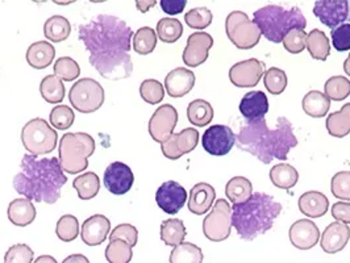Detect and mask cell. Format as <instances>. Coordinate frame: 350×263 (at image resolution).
Wrapping results in <instances>:
<instances>
[{
  "mask_svg": "<svg viewBox=\"0 0 350 263\" xmlns=\"http://www.w3.org/2000/svg\"><path fill=\"white\" fill-rule=\"evenodd\" d=\"M132 28L112 15H98L78 28V37L90 53V64L109 81L131 77L133 64L129 55L133 40Z\"/></svg>",
  "mask_w": 350,
  "mask_h": 263,
  "instance_id": "6da1fadb",
  "label": "cell"
},
{
  "mask_svg": "<svg viewBox=\"0 0 350 263\" xmlns=\"http://www.w3.org/2000/svg\"><path fill=\"white\" fill-rule=\"evenodd\" d=\"M58 158H38L25 154L20 163V173L14 178V189L25 199L54 204L61 197V190L66 184Z\"/></svg>",
  "mask_w": 350,
  "mask_h": 263,
  "instance_id": "7a4b0ae2",
  "label": "cell"
},
{
  "mask_svg": "<svg viewBox=\"0 0 350 263\" xmlns=\"http://www.w3.org/2000/svg\"><path fill=\"white\" fill-rule=\"evenodd\" d=\"M236 143L241 150L269 165L274 159L286 161L290 150L298 146L299 142L293 124L282 116L277 120L275 129H270L265 119L246 122L236 136Z\"/></svg>",
  "mask_w": 350,
  "mask_h": 263,
  "instance_id": "3957f363",
  "label": "cell"
},
{
  "mask_svg": "<svg viewBox=\"0 0 350 263\" xmlns=\"http://www.w3.org/2000/svg\"><path fill=\"white\" fill-rule=\"evenodd\" d=\"M282 204L267 193H256L245 203L232 207V225L240 238L252 241L274 227Z\"/></svg>",
  "mask_w": 350,
  "mask_h": 263,
  "instance_id": "277c9868",
  "label": "cell"
},
{
  "mask_svg": "<svg viewBox=\"0 0 350 263\" xmlns=\"http://www.w3.org/2000/svg\"><path fill=\"white\" fill-rule=\"evenodd\" d=\"M254 23L258 25L261 33L269 41L280 44L286 35L294 29L307 27V20L298 7L284 10L282 5H266L253 14Z\"/></svg>",
  "mask_w": 350,
  "mask_h": 263,
  "instance_id": "5b68a950",
  "label": "cell"
},
{
  "mask_svg": "<svg viewBox=\"0 0 350 263\" xmlns=\"http://www.w3.org/2000/svg\"><path fill=\"white\" fill-rule=\"evenodd\" d=\"M95 141L88 133H65L59 141V163L66 174H79L88 167Z\"/></svg>",
  "mask_w": 350,
  "mask_h": 263,
  "instance_id": "8992f818",
  "label": "cell"
},
{
  "mask_svg": "<svg viewBox=\"0 0 350 263\" xmlns=\"http://www.w3.org/2000/svg\"><path fill=\"white\" fill-rule=\"evenodd\" d=\"M58 135L52 126L41 117H36L24 125L21 142L31 156L49 154L57 146Z\"/></svg>",
  "mask_w": 350,
  "mask_h": 263,
  "instance_id": "52a82bcc",
  "label": "cell"
},
{
  "mask_svg": "<svg viewBox=\"0 0 350 263\" xmlns=\"http://www.w3.org/2000/svg\"><path fill=\"white\" fill-rule=\"evenodd\" d=\"M226 32L230 42L243 51L254 48L262 35L258 25L243 11H233L228 15Z\"/></svg>",
  "mask_w": 350,
  "mask_h": 263,
  "instance_id": "ba28073f",
  "label": "cell"
},
{
  "mask_svg": "<svg viewBox=\"0 0 350 263\" xmlns=\"http://www.w3.org/2000/svg\"><path fill=\"white\" fill-rule=\"evenodd\" d=\"M105 88L92 78L79 79L69 91V100L75 111L92 113L105 103Z\"/></svg>",
  "mask_w": 350,
  "mask_h": 263,
  "instance_id": "9c48e42d",
  "label": "cell"
},
{
  "mask_svg": "<svg viewBox=\"0 0 350 263\" xmlns=\"http://www.w3.org/2000/svg\"><path fill=\"white\" fill-rule=\"evenodd\" d=\"M232 229V208L227 200L219 199L203 221V233L213 243L227 240Z\"/></svg>",
  "mask_w": 350,
  "mask_h": 263,
  "instance_id": "30bf717a",
  "label": "cell"
},
{
  "mask_svg": "<svg viewBox=\"0 0 350 263\" xmlns=\"http://www.w3.org/2000/svg\"><path fill=\"white\" fill-rule=\"evenodd\" d=\"M314 14L324 25L334 29L350 21V0H319Z\"/></svg>",
  "mask_w": 350,
  "mask_h": 263,
  "instance_id": "8fae6325",
  "label": "cell"
},
{
  "mask_svg": "<svg viewBox=\"0 0 350 263\" xmlns=\"http://www.w3.org/2000/svg\"><path fill=\"white\" fill-rule=\"evenodd\" d=\"M202 143L211 156H227L236 143V136L227 125H212L203 133Z\"/></svg>",
  "mask_w": 350,
  "mask_h": 263,
  "instance_id": "7c38bea8",
  "label": "cell"
},
{
  "mask_svg": "<svg viewBox=\"0 0 350 263\" xmlns=\"http://www.w3.org/2000/svg\"><path fill=\"white\" fill-rule=\"evenodd\" d=\"M265 74V64L256 58H250L234 64L229 70L230 82L240 88L256 87Z\"/></svg>",
  "mask_w": 350,
  "mask_h": 263,
  "instance_id": "4fadbf2b",
  "label": "cell"
},
{
  "mask_svg": "<svg viewBox=\"0 0 350 263\" xmlns=\"http://www.w3.org/2000/svg\"><path fill=\"white\" fill-rule=\"evenodd\" d=\"M178 124V112L173 105H163L157 108L149 122V135L156 142H165L174 132Z\"/></svg>",
  "mask_w": 350,
  "mask_h": 263,
  "instance_id": "5bb4252c",
  "label": "cell"
},
{
  "mask_svg": "<svg viewBox=\"0 0 350 263\" xmlns=\"http://www.w3.org/2000/svg\"><path fill=\"white\" fill-rule=\"evenodd\" d=\"M199 132L193 128H186L179 133H173L170 139L161 143V150L163 156L172 161L179 159L185 154L191 153L198 146Z\"/></svg>",
  "mask_w": 350,
  "mask_h": 263,
  "instance_id": "9a60e30c",
  "label": "cell"
},
{
  "mask_svg": "<svg viewBox=\"0 0 350 263\" xmlns=\"http://www.w3.org/2000/svg\"><path fill=\"white\" fill-rule=\"evenodd\" d=\"M157 206L167 214H176L187 202V191L178 182L167 180L156 193Z\"/></svg>",
  "mask_w": 350,
  "mask_h": 263,
  "instance_id": "2e32d148",
  "label": "cell"
},
{
  "mask_svg": "<svg viewBox=\"0 0 350 263\" xmlns=\"http://www.w3.org/2000/svg\"><path fill=\"white\" fill-rule=\"evenodd\" d=\"M103 183L109 193L120 196L132 189L135 183V176L128 165L123 162H112L105 169Z\"/></svg>",
  "mask_w": 350,
  "mask_h": 263,
  "instance_id": "e0dca14e",
  "label": "cell"
},
{
  "mask_svg": "<svg viewBox=\"0 0 350 263\" xmlns=\"http://www.w3.org/2000/svg\"><path fill=\"white\" fill-rule=\"evenodd\" d=\"M213 46V38L206 32H196L189 37L183 52V62L189 68H198L208 58L210 49Z\"/></svg>",
  "mask_w": 350,
  "mask_h": 263,
  "instance_id": "ac0fdd59",
  "label": "cell"
},
{
  "mask_svg": "<svg viewBox=\"0 0 350 263\" xmlns=\"http://www.w3.org/2000/svg\"><path fill=\"white\" fill-rule=\"evenodd\" d=\"M288 237L291 244L299 250H310L319 243L320 230L314 221L301 219L291 225Z\"/></svg>",
  "mask_w": 350,
  "mask_h": 263,
  "instance_id": "d6986e66",
  "label": "cell"
},
{
  "mask_svg": "<svg viewBox=\"0 0 350 263\" xmlns=\"http://www.w3.org/2000/svg\"><path fill=\"white\" fill-rule=\"evenodd\" d=\"M111 232V221L105 214L88 217L81 228V238L88 246L102 245Z\"/></svg>",
  "mask_w": 350,
  "mask_h": 263,
  "instance_id": "ffe728a7",
  "label": "cell"
},
{
  "mask_svg": "<svg viewBox=\"0 0 350 263\" xmlns=\"http://www.w3.org/2000/svg\"><path fill=\"white\" fill-rule=\"evenodd\" d=\"M349 240V227L347 224L336 221V223L329 224L324 230L321 240H320V245L325 253L336 254L348 245Z\"/></svg>",
  "mask_w": 350,
  "mask_h": 263,
  "instance_id": "44dd1931",
  "label": "cell"
},
{
  "mask_svg": "<svg viewBox=\"0 0 350 263\" xmlns=\"http://www.w3.org/2000/svg\"><path fill=\"white\" fill-rule=\"evenodd\" d=\"M195 86V74L189 69L178 68L170 71L165 78V88L172 98L187 95Z\"/></svg>",
  "mask_w": 350,
  "mask_h": 263,
  "instance_id": "7402d4cb",
  "label": "cell"
},
{
  "mask_svg": "<svg viewBox=\"0 0 350 263\" xmlns=\"http://www.w3.org/2000/svg\"><path fill=\"white\" fill-rule=\"evenodd\" d=\"M240 112L247 122L263 119L269 112V99L262 91H250L240 103Z\"/></svg>",
  "mask_w": 350,
  "mask_h": 263,
  "instance_id": "603a6c76",
  "label": "cell"
},
{
  "mask_svg": "<svg viewBox=\"0 0 350 263\" xmlns=\"http://www.w3.org/2000/svg\"><path fill=\"white\" fill-rule=\"evenodd\" d=\"M216 197V191L215 189L208 184V183H198L195 184L189 196V210L202 216L207 213L213 206V200Z\"/></svg>",
  "mask_w": 350,
  "mask_h": 263,
  "instance_id": "cb8c5ba5",
  "label": "cell"
},
{
  "mask_svg": "<svg viewBox=\"0 0 350 263\" xmlns=\"http://www.w3.org/2000/svg\"><path fill=\"white\" fill-rule=\"evenodd\" d=\"M55 57V49L48 41H37L27 51V62L36 70H44L52 65Z\"/></svg>",
  "mask_w": 350,
  "mask_h": 263,
  "instance_id": "d4e9b609",
  "label": "cell"
},
{
  "mask_svg": "<svg viewBox=\"0 0 350 263\" xmlns=\"http://www.w3.org/2000/svg\"><path fill=\"white\" fill-rule=\"evenodd\" d=\"M328 197L319 191H308L299 197V210L310 219H317L324 216L328 212Z\"/></svg>",
  "mask_w": 350,
  "mask_h": 263,
  "instance_id": "484cf974",
  "label": "cell"
},
{
  "mask_svg": "<svg viewBox=\"0 0 350 263\" xmlns=\"http://www.w3.org/2000/svg\"><path fill=\"white\" fill-rule=\"evenodd\" d=\"M8 220L20 228L28 227L36 219V207L28 199H15L10 203L7 210Z\"/></svg>",
  "mask_w": 350,
  "mask_h": 263,
  "instance_id": "4316f807",
  "label": "cell"
},
{
  "mask_svg": "<svg viewBox=\"0 0 350 263\" xmlns=\"http://www.w3.org/2000/svg\"><path fill=\"white\" fill-rule=\"evenodd\" d=\"M325 126L333 137L342 139L348 136L350 133V103L344 105L340 111L331 113L327 117Z\"/></svg>",
  "mask_w": 350,
  "mask_h": 263,
  "instance_id": "83f0119b",
  "label": "cell"
},
{
  "mask_svg": "<svg viewBox=\"0 0 350 263\" xmlns=\"http://www.w3.org/2000/svg\"><path fill=\"white\" fill-rule=\"evenodd\" d=\"M303 111L311 116V117H324L327 116L329 108H331V100L327 98L325 94L320 91H310L303 98Z\"/></svg>",
  "mask_w": 350,
  "mask_h": 263,
  "instance_id": "f1b7e54d",
  "label": "cell"
},
{
  "mask_svg": "<svg viewBox=\"0 0 350 263\" xmlns=\"http://www.w3.org/2000/svg\"><path fill=\"white\" fill-rule=\"evenodd\" d=\"M226 195L228 199L233 203V206L245 203L253 195V186L249 179L244 176L232 178L226 186Z\"/></svg>",
  "mask_w": 350,
  "mask_h": 263,
  "instance_id": "f546056e",
  "label": "cell"
},
{
  "mask_svg": "<svg viewBox=\"0 0 350 263\" xmlns=\"http://www.w3.org/2000/svg\"><path fill=\"white\" fill-rule=\"evenodd\" d=\"M270 179L275 187L290 190L298 183V170L288 163H278L270 170Z\"/></svg>",
  "mask_w": 350,
  "mask_h": 263,
  "instance_id": "4dcf8cb0",
  "label": "cell"
},
{
  "mask_svg": "<svg viewBox=\"0 0 350 263\" xmlns=\"http://www.w3.org/2000/svg\"><path fill=\"white\" fill-rule=\"evenodd\" d=\"M306 49L311 54V57L317 61H325L331 54L329 38L323 31L314 29L307 35Z\"/></svg>",
  "mask_w": 350,
  "mask_h": 263,
  "instance_id": "1f68e13d",
  "label": "cell"
},
{
  "mask_svg": "<svg viewBox=\"0 0 350 263\" xmlns=\"http://www.w3.org/2000/svg\"><path fill=\"white\" fill-rule=\"evenodd\" d=\"M186 234V227L179 219H169L161 224V240L167 246L175 247L182 244Z\"/></svg>",
  "mask_w": 350,
  "mask_h": 263,
  "instance_id": "d6a6232c",
  "label": "cell"
},
{
  "mask_svg": "<svg viewBox=\"0 0 350 263\" xmlns=\"http://www.w3.org/2000/svg\"><path fill=\"white\" fill-rule=\"evenodd\" d=\"M70 21L59 15L48 18L44 25V35L52 42H62L70 37Z\"/></svg>",
  "mask_w": 350,
  "mask_h": 263,
  "instance_id": "836d02e7",
  "label": "cell"
},
{
  "mask_svg": "<svg viewBox=\"0 0 350 263\" xmlns=\"http://www.w3.org/2000/svg\"><path fill=\"white\" fill-rule=\"evenodd\" d=\"M72 187L77 190L79 199L90 200L94 199L99 193L100 179L95 173H85L74 179Z\"/></svg>",
  "mask_w": 350,
  "mask_h": 263,
  "instance_id": "e575fe53",
  "label": "cell"
},
{
  "mask_svg": "<svg viewBox=\"0 0 350 263\" xmlns=\"http://www.w3.org/2000/svg\"><path fill=\"white\" fill-rule=\"evenodd\" d=\"M40 92L45 102L57 105L65 98V85L55 75H46L40 83Z\"/></svg>",
  "mask_w": 350,
  "mask_h": 263,
  "instance_id": "d590c367",
  "label": "cell"
},
{
  "mask_svg": "<svg viewBox=\"0 0 350 263\" xmlns=\"http://www.w3.org/2000/svg\"><path fill=\"white\" fill-rule=\"evenodd\" d=\"M187 117L196 126H206L213 119V108L207 100L196 99L187 107Z\"/></svg>",
  "mask_w": 350,
  "mask_h": 263,
  "instance_id": "8d00e7d4",
  "label": "cell"
},
{
  "mask_svg": "<svg viewBox=\"0 0 350 263\" xmlns=\"http://www.w3.org/2000/svg\"><path fill=\"white\" fill-rule=\"evenodd\" d=\"M203 251L191 243H182L175 246L170 254V263H203Z\"/></svg>",
  "mask_w": 350,
  "mask_h": 263,
  "instance_id": "74e56055",
  "label": "cell"
},
{
  "mask_svg": "<svg viewBox=\"0 0 350 263\" xmlns=\"http://www.w3.org/2000/svg\"><path fill=\"white\" fill-rule=\"evenodd\" d=\"M183 35L182 23L174 18H163L158 21V38L166 44H174Z\"/></svg>",
  "mask_w": 350,
  "mask_h": 263,
  "instance_id": "f35d334b",
  "label": "cell"
},
{
  "mask_svg": "<svg viewBox=\"0 0 350 263\" xmlns=\"http://www.w3.org/2000/svg\"><path fill=\"white\" fill-rule=\"evenodd\" d=\"M133 51L141 54L146 55L150 54L156 49L157 46V33L153 28L149 27H142L135 36H133Z\"/></svg>",
  "mask_w": 350,
  "mask_h": 263,
  "instance_id": "ab89813d",
  "label": "cell"
},
{
  "mask_svg": "<svg viewBox=\"0 0 350 263\" xmlns=\"http://www.w3.org/2000/svg\"><path fill=\"white\" fill-rule=\"evenodd\" d=\"M133 258V250L123 240L109 241L105 249V260L109 263H129Z\"/></svg>",
  "mask_w": 350,
  "mask_h": 263,
  "instance_id": "60d3db41",
  "label": "cell"
},
{
  "mask_svg": "<svg viewBox=\"0 0 350 263\" xmlns=\"http://www.w3.org/2000/svg\"><path fill=\"white\" fill-rule=\"evenodd\" d=\"M325 95L329 100L341 102L350 95V81L345 77H332L325 82Z\"/></svg>",
  "mask_w": 350,
  "mask_h": 263,
  "instance_id": "b9f144b4",
  "label": "cell"
},
{
  "mask_svg": "<svg viewBox=\"0 0 350 263\" xmlns=\"http://www.w3.org/2000/svg\"><path fill=\"white\" fill-rule=\"evenodd\" d=\"M263 83L270 94L280 95L287 87V74L278 68H270L263 74Z\"/></svg>",
  "mask_w": 350,
  "mask_h": 263,
  "instance_id": "7bdbcfd3",
  "label": "cell"
},
{
  "mask_svg": "<svg viewBox=\"0 0 350 263\" xmlns=\"http://www.w3.org/2000/svg\"><path fill=\"white\" fill-rule=\"evenodd\" d=\"M55 233H57V237L64 243L74 241L79 234L78 219L72 214L62 216L57 223Z\"/></svg>",
  "mask_w": 350,
  "mask_h": 263,
  "instance_id": "ee69618b",
  "label": "cell"
},
{
  "mask_svg": "<svg viewBox=\"0 0 350 263\" xmlns=\"http://www.w3.org/2000/svg\"><path fill=\"white\" fill-rule=\"evenodd\" d=\"M54 75L65 82H72L81 75V69L77 61L70 57H61L54 64Z\"/></svg>",
  "mask_w": 350,
  "mask_h": 263,
  "instance_id": "f6af8a7d",
  "label": "cell"
},
{
  "mask_svg": "<svg viewBox=\"0 0 350 263\" xmlns=\"http://www.w3.org/2000/svg\"><path fill=\"white\" fill-rule=\"evenodd\" d=\"M49 120L57 130H68L75 120L74 111L68 105H57L51 112Z\"/></svg>",
  "mask_w": 350,
  "mask_h": 263,
  "instance_id": "bcb514c9",
  "label": "cell"
},
{
  "mask_svg": "<svg viewBox=\"0 0 350 263\" xmlns=\"http://www.w3.org/2000/svg\"><path fill=\"white\" fill-rule=\"evenodd\" d=\"M140 95L146 103L158 105L165 98V88L157 79H146L141 83Z\"/></svg>",
  "mask_w": 350,
  "mask_h": 263,
  "instance_id": "7dc6e473",
  "label": "cell"
},
{
  "mask_svg": "<svg viewBox=\"0 0 350 263\" xmlns=\"http://www.w3.org/2000/svg\"><path fill=\"white\" fill-rule=\"evenodd\" d=\"M212 18L213 16L208 8L198 7V8L190 10L186 14L185 21L193 29H206L207 27H210Z\"/></svg>",
  "mask_w": 350,
  "mask_h": 263,
  "instance_id": "c3c4849f",
  "label": "cell"
},
{
  "mask_svg": "<svg viewBox=\"0 0 350 263\" xmlns=\"http://www.w3.org/2000/svg\"><path fill=\"white\" fill-rule=\"evenodd\" d=\"M35 253L33 250L25 244H18L11 246L5 255L4 263H33Z\"/></svg>",
  "mask_w": 350,
  "mask_h": 263,
  "instance_id": "681fc988",
  "label": "cell"
},
{
  "mask_svg": "<svg viewBox=\"0 0 350 263\" xmlns=\"http://www.w3.org/2000/svg\"><path fill=\"white\" fill-rule=\"evenodd\" d=\"M331 191L334 197L350 202V171L334 174L331 182Z\"/></svg>",
  "mask_w": 350,
  "mask_h": 263,
  "instance_id": "f907efd6",
  "label": "cell"
},
{
  "mask_svg": "<svg viewBox=\"0 0 350 263\" xmlns=\"http://www.w3.org/2000/svg\"><path fill=\"white\" fill-rule=\"evenodd\" d=\"M306 41H307V33L301 29H294L286 35L282 42L287 52L298 54L306 49Z\"/></svg>",
  "mask_w": 350,
  "mask_h": 263,
  "instance_id": "816d5d0a",
  "label": "cell"
},
{
  "mask_svg": "<svg viewBox=\"0 0 350 263\" xmlns=\"http://www.w3.org/2000/svg\"><path fill=\"white\" fill-rule=\"evenodd\" d=\"M113 240H123L131 247H133L139 241V232L136 227L131 224H120L111 232L109 241H113Z\"/></svg>",
  "mask_w": 350,
  "mask_h": 263,
  "instance_id": "f5cc1de1",
  "label": "cell"
},
{
  "mask_svg": "<svg viewBox=\"0 0 350 263\" xmlns=\"http://www.w3.org/2000/svg\"><path fill=\"white\" fill-rule=\"evenodd\" d=\"M331 37L333 48L337 52L350 51V24H342L332 29Z\"/></svg>",
  "mask_w": 350,
  "mask_h": 263,
  "instance_id": "db71d44e",
  "label": "cell"
},
{
  "mask_svg": "<svg viewBox=\"0 0 350 263\" xmlns=\"http://www.w3.org/2000/svg\"><path fill=\"white\" fill-rule=\"evenodd\" d=\"M332 216L342 224H350V203L338 202L332 206Z\"/></svg>",
  "mask_w": 350,
  "mask_h": 263,
  "instance_id": "11a10c76",
  "label": "cell"
},
{
  "mask_svg": "<svg viewBox=\"0 0 350 263\" xmlns=\"http://www.w3.org/2000/svg\"><path fill=\"white\" fill-rule=\"evenodd\" d=\"M159 4L165 14L174 16L185 10L187 1L186 0H161Z\"/></svg>",
  "mask_w": 350,
  "mask_h": 263,
  "instance_id": "9f6ffc18",
  "label": "cell"
},
{
  "mask_svg": "<svg viewBox=\"0 0 350 263\" xmlns=\"http://www.w3.org/2000/svg\"><path fill=\"white\" fill-rule=\"evenodd\" d=\"M157 4V1L156 0H152V1H146V0H137L136 1V7H137V10L142 12V14H145V12H148L152 7H154Z\"/></svg>",
  "mask_w": 350,
  "mask_h": 263,
  "instance_id": "6f0895ef",
  "label": "cell"
},
{
  "mask_svg": "<svg viewBox=\"0 0 350 263\" xmlns=\"http://www.w3.org/2000/svg\"><path fill=\"white\" fill-rule=\"evenodd\" d=\"M62 263H90V261L83 254H71L68 258H65Z\"/></svg>",
  "mask_w": 350,
  "mask_h": 263,
  "instance_id": "680465c9",
  "label": "cell"
},
{
  "mask_svg": "<svg viewBox=\"0 0 350 263\" xmlns=\"http://www.w3.org/2000/svg\"><path fill=\"white\" fill-rule=\"evenodd\" d=\"M33 263H58L52 255H40Z\"/></svg>",
  "mask_w": 350,
  "mask_h": 263,
  "instance_id": "91938a15",
  "label": "cell"
},
{
  "mask_svg": "<svg viewBox=\"0 0 350 263\" xmlns=\"http://www.w3.org/2000/svg\"><path fill=\"white\" fill-rule=\"evenodd\" d=\"M344 71L350 77V54L349 57H348V58L345 59V62H344Z\"/></svg>",
  "mask_w": 350,
  "mask_h": 263,
  "instance_id": "94428289",
  "label": "cell"
}]
</instances>
